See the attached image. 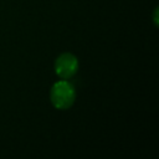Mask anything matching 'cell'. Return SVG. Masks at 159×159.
<instances>
[{
  "label": "cell",
  "mask_w": 159,
  "mask_h": 159,
  "mask_svg": "<svg viewBox=\"0 0 159 159\" xmlns=\"http://www.w3.org/2000/svg\"><path fill=\"white\" fill-rule=\"evenodd\" d=\"M50 99L55 108L68 109L76 99V91L73 84L66 80H61L53 83L50 91Z\"/></svg>",
  "instance_id": "obj_1"
},
{
  "label": "cell",
  "mask_w": 159,
  "mask_h": 159,
  "mask_svg": "<svg viewBox=\"0 0 159 159\" xmlns=\"http://www.w3.org/2000/svg\"><path fill=\"white\" fill-rule=\"evenodd\" d=\"M56 75L62 80H68L78 71V60L75 55L65 52L60 55L55 61Z\"/></svg>",
  "instance_id": "obj_2"
},
{
  "label": "cell",
  "mask_w": 159,
  "mask_h": 159,
  "mask_svg": "<svg viewBox=\"0 0 159 159\" xmlns=\"http://www.w3.org/2000/svg\"><path fill=\"white\" fill-rule=\"evenodd\" d=\"M158 14H159V9L155 7L154 11H153V22L155 26H159V17H158Z\"/></svg>",
  "instance_id": "obj_3"
}]
</instances>
